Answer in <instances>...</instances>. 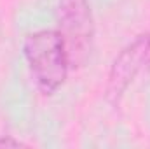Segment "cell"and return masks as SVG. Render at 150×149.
Instances as JSON below:
<instances>
[{"label":"cell","instance_id":"5b68a950","mask_svg":"<svg viewBox=\"0 0 150 149\" xmlns=\"http://www.w3.org/2000/svg\"><path fill=\"white\" fill-rule=\"evenodd\" d=\"M147 34H149V37H150V30H149V32H147Z\"/></svg>","mask_w":150,"mask_h":149},{"label":"cell","instance_id":"3957f363","mask_svg":"<svg viewBox=\"0 0 150 149\" xmlns=\"http://www.w3.org/2000/svg\"><path fill=\"white\" fill-rule=\"evenodd\" d=\"M150 65V37L140 34L129 44H126L112 62L108 70L105 97L110 104H119L131 82L145 67Z\"/></svg>","mask_w":150,"mask_h":149},{"label":"cell","instance_id":"277c9868","mask_svg":"<svg viewBox=\"0 0 150 149\" xmlns=\"http://www.w3.org/2000/svg\"><path fill=\"white\" fill-rule=\"evenodd\" d=\"M23 146H26V144H25V142H21V140L12 139L11 135L0 137V148H23Z\"/></svg>","mask_w":150,"mask_h":149},{"label":"cell","instance_id":"7a4b0ae2","mask_svg":"<svg viewBox=\"0 0 150 149\" xmlns=\"http://www.w3.org/2000/svg\"><path fill=\"white\" fill-rule=\"evenodd\" d=\"M58 32L67 47L72 69L87 63L94 42V18L87 0H59Z\"/></svg>","mask_w":150,"mask_h":149},{"label":"cell","instance_id":"6da1fadb","mask_svg":"<svg viewBox=\"0 0 150 149\" xmlns=\"http://www.w3.org/2000/svg\"><path fill=\"white\" fill-rule=\"evenodd\" d=\"M23 56L37 88L44 95L56 93L72 70L67 47L58 30H37L25 37Z\"/></svg>","mask_w":150,"mask_h":149}]
</instances>
